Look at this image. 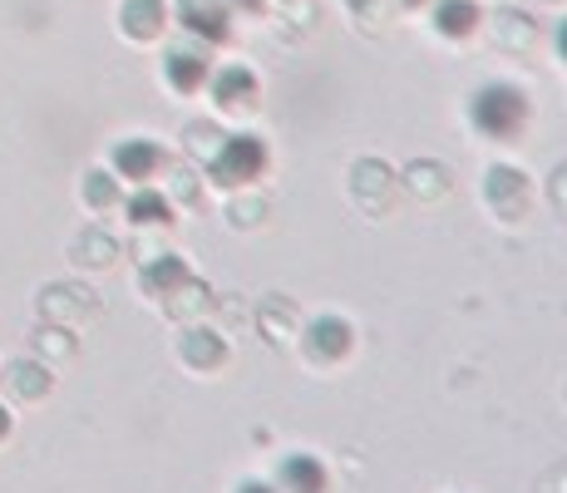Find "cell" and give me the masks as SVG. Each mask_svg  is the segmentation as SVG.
I'll list each match as a JSON object with an SVG mask.
<instances>
[{
	"label": "cell",
	"mask_w": 567,
	"mask_h": 493,
	"mask_svg": "<svg viewBox=\"0 0 567 493\" xmlns=\"http://www.w3.org/2000/svg\"><path fill=\"white\" fill-rule=\"evenodd\" d=\"M528 114H533L528 94L508 80L484 84V90H474V99H468V124L484 138H494V144H514L523 129H528Z\"/></svg>",
	"instance_id": "1"
},
{
	"label": "cell",
	"mask_w": 567,
	"mask_h": 493,
	"mask_svg": "<svg viewBox=\"0 0 567 493\" xmlns=\"http://www.w3.org/2000/svg\"><path fill=\"white\" fill-rule=\"evenodd\" d=\"M267 144H261L257 134H227L223 144L213 148V158H207V178L217 183V188H247V183H257L261 173H267Z\"/></svg>",
	"instance_id": "2"
},
{
	"label": "cell",
	"mask_w": 567,
	"mask_h": 493,
	"mask_svg": "<svg viewBox=\"0 0 567 493\" xmlns=\"http://www.w3.org/2000/svg\"><path fill=\"white\" fill-rule=\"evenodd\" d=\"M207 74H213V60H207L203 40H183V45H173L168 54H163V80H168V90L198 94L207 84Z\"/></svg>",
	"instance_id": "3"
},
{
	"label": "cell",
	"mask_w": 567,
	"mask_h": 493,
	"mask_svg": "<svg viewBox=\"0 0 567 493\" xmlns=\"http://www.w3.org/2000/svg\"><path fill=\"white\" fill-rule=\"evenodd\" d=\"M351 346H355V336L341 316H316L307 331H301V350H307V360H316V366H336V360H346Z\"/></svg>",
	"instance_id": "4"
},
{
	"label": "cell",
	"mask_w": 567,
	"mask_h": 493,
	"mask_svg": "<svg viewBox=\"0 0 567 493\" xmlns=\"http://www.w3.org/2000/svg\"><path fill=\"white\" fill-rule=\"evenodd\" d=\"M178 20L203 45H223V40L233 35V10H227V0H178Z\"/></svg>",
	"instance_id": "5"
},
{
	"label": "cell",
	"mask_w": 567,
	"mask_h": 493,
	"mask_svg": "<svg viewBox=\"0 0 567 493\" xmlns=\"http://www.w3.org/2000/svg\"><path fill=\"white\" fill-rule=\"evenodd\" d=\"M207 84H213V104L223 114H247L257 99V74L247 64H223V70L207 74Z\"/></svg>",
	"instance_id": "6"
},
{
	"label": "cell",
	"mask_w": 567,
	"mask_h": 493,
	"mask_svg": "<svg viewBox=\"0 0 567 493\" xmlns=\"http://www.w3.org/2000/svg\"><path fill=\"white\" fill-rule=\"evenodd\" d=\"M158 168H163V148L154 138H124V144H114V178L148 183V178H158Z\"/></svg>",
	"instance_id": "7"
},
{
	"label": "cell",
	"mask_w": 567,
	"mask_h": 493,
	"mask_svg": "<svg viewBox=\"0 0 567 493\" xmlns=\"http://www.w3.org/2000/svg\"><path fill=\"white\" fill-rule=\"evenodd\" d=\"M277 493H326L331 489V474H326V464L316 454H287L277 464Z\"/></svg>",
	"instance_id": "8"
},
{
	"label": "cell",
	"mask_w": 567,
	"mask_h": 493,
	"mask_svg": "<svg viewBox=\"0 0 567 493\" xmlns=\"http://www.w3.org/2000/svg\"><path fill=\"white\" fill-rule=\"evenodd\" d=\"M351 193H355V203H361L365 213H370V203H375V213H385L390 197H395V178H390L385 163L361 158V163L351 168Z\"/></svg>",
	"instance_id": "9"
},
{
	"label": "cell",
	"mask_w": 567,
	"mask_h": 493,
	"mask_svg": "<svg viewBox=\"0 0 567 493\" xmlns=\"http://www.w3.org/2000/svg\"><path fill=\"white\" fill-rule=\"evenodd\" d=\"M484 178H488V183H484L488 207H498V213H508V217H518L523 207H528L533 188H528V178H523L518 168H488Z\"/></svg>",
	"instance_id": "10"
},
{
	"label": "cell",
	"mask_w": 567,
	"mask_h": 493,
	"mask_svg": "<svg viewBox=\"0 0 567 493\" xmlns=\"http://www.w3.org/2000/svg\"><path fill=\"white\" fill-rule=\"evenodd\" d=\"M118 25H124L128 40H158L163 25H168V6L163 0H124Z\"/></svg>",
	"instance_id": "11"
},
{
	"label": "cell",
	"mask_w": 567,
	"mask_h": 493,
	"mask_svg": "<svg viewBox=\"0 0 567 493\" xmlns=\"http://www.w3.org/2000/svg\"><path fill=\"white\" fill-rule=\"evenodd\" d=\"M478 20H484V10H478L474 0H440V6H434V30H440L444 40H468L478 30Z\"/></svg>",
	"instance_id": "12"
},
{
	"label": "cell",
	"mask_w": 567,
	"mask_h": 493,
	"mask_svg": "<svg viewBox=\"0 0 567 493\" xmlns=\"http://www.w3.org/2000/svg\"><path fill=\"white\" fill-rule=\"evenodd\" d=\"M188 281V267H183V257H173V251H158V257H144V287L163 296L168 301L173 291Z\"/></svg>",
	"instance_id": "13"
},
{
	"label": "cell",
	"mask_w": 567,
	"mask_h": 493,
	"mask_svg": "<svg viewBox=\"0 0 567 493\" xmlns=\"http://www.w3.org/2000/svg\"><path fill=\"white\" fill-rule=\"evenodd\" d=\"M124 213H128V223H134V227H168L173 223V203L158 188H148V183L128 197Z\"/></svg>",
	"instance_id": "14"
},
{
	"label": "cell",
	"mask_w": 567,
	"mask_h": 493,
	"mask_svg": "<svg viewBox=\"0 0 567 493\" xmlns=\"http://www.w3.org/2000/svg\"><path fill=\"white\" fill-rule=\"evenodd\" d=\"M178 356L188 360L193 370H213L227 360V346H223V336H213V331H188L178 346Z\"/></svg>",
	"instance_id": "15"
},
{
	"label": "cell",
	"mask_w": 567,
	"mask_h": 493,
	"mask_svg": "<svg viewBox=\"0 0 567 493\" xmlns=\"http://www.w3.org/2000/svg\"><path fill=\"white\" fill-rule=\"evenodd\" d=\"M6 380H10V390L25 394V400H40V394H50V386H54V376L45 366H35V360H16V366L6 370Z\"/></svg>",
	"instance_id": "16"
},
{
	"label": "cell",
	"mask_w": 567,
	"mask_h": 493,
	"mask_svg": "<svg viewBox=\"0 0 567 493\" xmlns=\"http://www.w3.org/2000/svg\"><path fill=\"white\" fill-rule=\"evenodd\" d=\"M84 203L90 207H114L118 203V178L104 168H94L90 178H84Z\"/></svg>",
	"instance_id": "17"
},
{
	"label": "cell",
	"mask_w": 567,
	"mask_h": 493,
	"mask_svg": "<svg viewBox=\"0 0 567 493\" xmlns=\"http://www.w3.org/2000/svg\"><path fill=\"white\" fill-rule=\"evenodd\" d=\"M74 261H84V267H109L114 261V243H109L104 233H90L74 243Z\"/></svg>",
	"instance_id": "18"
},
{
	"label": "cell",
	"mask_w": 567,
	"mask_h": 493,
	"mask_svg": "<svg viewBox=\"0 0 567 493\" xmlns=\"http://www.w3.org/2000/svg\"><path fill=\"white\" fill-rule=\"evenodd\" d=\"M173 193H183V203L198 197V183H193V168H173Z\"/></svg>",
	"instance_id": "19"
},
{
	"label": "cell",
	"mask_w": 567,
	"mask_h": 493,
	"mask_svg": "<svg viewBox=\"0 0 567 493\" xmlns=\"http://www.w3.org/2000/svg\"><path fill=\"white\" fill-rule=\"evenodd\" d=\"M237 493H277V484H261V479H243Z\"/></svg>",
	"instance_id": "20"
},
{
	"label": "cell",
	"mask_w": 567,
	"mask_h": 493,
	"mask_svg": "<svg viewBox=\"0 0 567 493\" xmlns=\"http://www.w3.org/2000/svg\"><path fill=\"white\" fill-rule=\"evenodd\" d=\"M227 6H237V10H247V16H257V10L267 6V0H227Z\"/></svg>",
	"instance_id": "21"
},
{
	"label": "cell",
	"mask_w": 567,
	"mask_h": 493,
	"mask_svg": "<svg viewBox=\"0 0 567 493\" xmlns=\"http://www.w3.org/2000/svg\"><path fill=\"white\" fill-rule=\"evenodd\" d=\"M553 45H558V60H567V20L558 25V35H553Z\"/></svg>",
	"instance_id": "22"
},
{
	"label": "cell",
	"mask_w": 567,
	"mask_h": 493,
	"mask_svg": "<svg viewBox=\"0 0 567 493\" xmlns=\"http://www.w3.org/2000/svg\"><path fill=\"white\" fill-rule=\"evenodd\" d=\"M10 434V414H6V404H0V440Z\"/></svg>",
	"instance_id": "23"
},
{
	"label": "cell",
	"mask_w": 567,
	"mask_h": 493,
	"mask_svg": "<svg viewBox=\"0 0 567 493\" xmlns=\"http://www.w3.org/2000/svg\"><path fill=\"white\" fill-rule=\"evenodd\" d=\"M400 6H405V10H420V6H424V0H400Z\"/></svg>",
	"instance_id": "24"
},
{
	"label": "cell",
	"mask_w": 567,
	"mask_h": 493,
	"mask_svg": "<svg viewBox=\"0 0 567 493\" xmlns=\"http://www.w3.org/2000/svg\"><path fill=\"white\" fill-rule=\"evenodd\" d=\"M351 6H355V10H365V6H370V0H351Z\"/></svg>",
	"instance_id": "25"
}]
</instances>
